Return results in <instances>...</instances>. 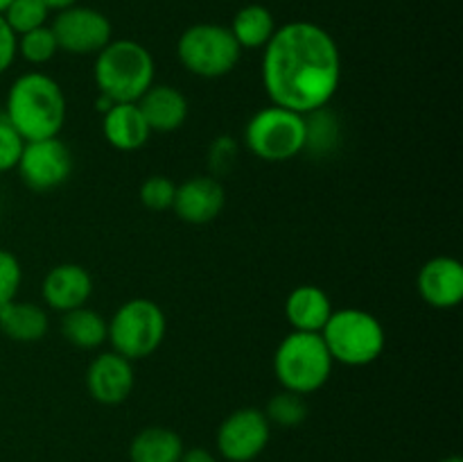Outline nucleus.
<instances>
[{"mask_svg": "<svg viewBox=\"0 0 463 462\" xmlns=\"http://www.w3.org/2000/svg\"><path fill=\"white\" fill-rule=\"evenodd\" d=\"M48 14L50 9L43 0H12L0 16L12 27L14 34L21 36L25 32L36 30V27L48 25Z\"/></svg>", "mask_w": 463, "mask_h": 462, "instance_id": "23", "label": "nucleus"}, {"mask_svg": "<svg viewBox=\"0 0 463 462\" xmlns=\"http://www.w3.org/2000/svg\"><path fill=\"white\" fill-rule=\"evenodd\" d=\"M184 453V442L172 428L149 426L143 428L129 447L131 462H179Z\"/></svg>", "mask_w": 463, "mask_h": 462, "instance_id": "20", "label": "nucleus"}, {"mask_svg": "<svg viewBox=\"0 0 463 462\" xmlns=\"http://www.w3.org/2000/svg\"><path fill=\"white\" fill-rule=\"evenodd\" d=\"M41 294H43L48 308L68 313L72 308L86 306L93 294V279L86 267L77 265V263H61L45 274L43 284H41Z\"/></svg>", "mask_w": 463, "mask_h": 462, "instance_id": "15", "label": "nucleus"}, {"mask_svg": "<svg viewBox=\"0 0 463 462\" xmlns=\"http://www.w3.org/2000/svg\"><path fill=\"white\" fill-rule=\"evenodd\" d=\"M45 5H48V9L50 12H61V9H66V7H72V5H77L80 3V0H43Z\"/></svg>", "mask_w": 463, "mask_h": 462, "instance_id": "32", "label": "nucleus"}, {"mask_svg": "<svg viewBox=\"0 0 463 462\" xmlns=\"http://www.w3.org/2000/svg\"><path fill=\"white\" fill-rule=\"evenodd\" d=\"M326 347L335 362L366 367L378 361L387 344V333L378 317L362 308H339L321 329Z\"/></svg>", "mask_w": 463, "mask_h": 462, "instance_id": "5", "label": "nucleus"}, {"mask_svg": "<svg viewBox=\"0 0 463 462\" xmlns=\"http://www.w3.org/2000/svg\"><path fill=\"white\" fill-rule=\"evenodd\" d=\"M134 385V365L116 351H104L95 356L86 370V390L102 406H118L127 401Z\"/></svg>", "mask_w": 463, "mask_h": 462, "instance_id": "12", "label": "nucleus"}, {"mask_svg": "<svg viewBox=\"0 0 463 462\" xmlns=\"http://www.w3.org/2000/svg\"><path fill=\"white\" fill-rule=\"evenodd\" d=\"M271 424L260 408H240L222 421L217 448L229 462H251L269 444Z\"/></svg>", "mask_w": 463, "mask_h": 462, "instance_id": "11", "label": "nucleus"}, {"mask_svg": "<svg viewBox=\"0 0 463 462\" xmlns=\"http://www.w3.org/2000/svg\"><path fill=\"white\" fill-rule=\"evenodd\" d=\"M333 356L321 333L292 331L280 340L274 353V374L283 390L294 394L317 392L328 383L333 374Z\"/></svg>", "mask_w": 463, "mask_h": 462, "instance_id": "4", "label": "nucleus"}, {"mask_svg": "<svg viewBox=\"0 0 463 462\" xmlns=\"http://www.w3.org/2000/svg\"><path fill=\"white\" fill-rule=\"evenodd\" d=\"M61 333L72 347L77 349H98L107 342V320L98 311L89 306L72 308L63 313Z\"/></svg>", "mask_w": 463, "mask_h": 462, "instance_id": "21", "label": "nucleus"}, {"mask_svg": "<svg viewBox=\"0 0 463 462\" xmlns=\"http://www.w3.org/2000/svg\"><path fill=\"white\" fill-rule=\"evenodd\" d=\"M226 207V190L220 179L211 175L193 177L176 186L175 208L176 217L188 225H208L215 220Z\"/></svg>", "mask_w": 463, "mask_h": 462, "instance_id": "13", "label": "nucleus"}, {"mask_svg": "<svg viewBox=\"0 0 463 462\" xmlns=\"http://www.w3.org/2000/svg\"><path fill=\"white\" fill-rule=\"evenodd\" d=\"M18 177L34 193H50L66 184L72 172V157L66 143L54 139L27 140L18 159Z\"/></svg>", "mask_w": 463, "mask_h": 462, "instance_id": "9", "label": "nucleus"}, {"mask_svg": "<svg viewBox=\"0 0 463 462\" xmlns=\"http://www.w3.org/2000/svg\"><path fill=\"white\" fill-rule=\"evenodd\" d=\"M330 315H333V302L319 285H297L285 299V317L292 331L321 333Z\"/></svg>", "mask_w": 463, "mask_h": 462, "instance_id": "18", "label": "nucleus"}, {"mask_svg": "<svg viewBox=\"0 0 463 462\" xmlns=\"http://www.w3.org/2000/svg\"><path fill=\"white\" fill-rule=\"evenodd\" d=\"M238 161V143L231 136H220L213 140L211 149H208V166H211V177L220 179L222 175H229L231 168Z\"/></svg>", "mask_w": 463, "mask_h": 462, "instance_id": "28", "label": "nucleus"}, {"mask_svg": "<svg viewBox=\"0 0 463 462\" xmlns=\"http://www.w3.org/2000/svg\"><path fill=\"white\" fill-rule=\"evenodd\" d=\"M265 417L269 424L283 426V428H294V426L303 424L307 417V403L301 394H294L283 390V392L274 394L267 403Z\"/></svg>", "mask_w": 463, "mask_h": 462, "instance_id": "24", "label": "nucleus"}, {"mask_svg": "<svg viewBox=\"0 0 463 462\" xmlns=\"http://www.w3.org/2000/svg\"><path fill=\"white\" fill-rule=\"evenodd\" d=\"M229 30L235 36L240 48L258 50L269 43L276 32V21L269 9L262 7V5H247V7L235 14Z\"/></svg>", "mask_w": 463, "mask_h": 462, "instance_id": "22", "label": "nucleus"}, {"mask_svg": "<svg viewBox=\"0 0 463 462\" xmlns=\"http://www.w3.org/2000/svg\"><path fill=\"white\" fill-rule=\"evenodd\" d=\"M9 3H12V0H0V14L9 7Z\"/></svg>", "mask_w": 463, "mask_h": 462, "instance_id": "33", "label": "nucleus"}, {"mask_svg": "<svg viewBox=\"0 0 463 462\" xmlns=\"http://www.w3.org/2000/svg\"><path fill=\"white\" fill-rule=\"evenodd\" d=\"M179 462H217V460L211 451H206V448L202 447H194V448H188V451L184 448Z\"/></svg>", "mask_w": 463, "mask_h": 462, "instance_id": "31", "label": "nucleus"}, {"mask_svg": "<svg viewBox=\"0 0 463 462\" xmlns=\"http://www.w3.org/2000/svg\"><path fill=\"white\" fill-rule=\"evenodd\" d=\"M165 331L167 320L163 308L145 297L125 302L107 322V340L113 351L131 362L152 356L163 344Z\"/></svg>", "mask_w": 463, "mask_h": 462, "instance_id": "7", "label": "nucleus"}, {"mask_svg": "<svg viewBox=\"0 0 463 462\" xmlns=\"http://www.w3.org/2000/svg\"><path fill=\"white\" fill-rule=\"evenodd\" d=\"M66 95L61 86L45 72H25L9 86L5 120L25 143L59 136L66 122Z\"/></svg>", "mask_w": 463, "mask_h": 462, "instance_id": "2", "label": "nucleus"}, {"mask_svg": "<svg viewBox=\"0 0 463 462\" xmlns=\"http://www.w3.org/2000/svg\"><path fill=\"white\" fill-rule=\"evenodd\" d=\"M16 50L25 62L34 63V66H41V63H48L50 59L59 53V43L52 27L43 25L18 36Z\"/></svg>", "mask_w": 463, "mask_h": 462, "instance_id": "25", "label": "nucleus"}, {"mask_svg": "<svg viewBox=\"0 0 463 462\" xmlns=\"http://www.w3.org/2000/svg\"><path fill=\"white\" fill-rule=\"evenodd\" d=\"M23 270L18 258L7 249H0V308L14 302L21 290Z\"/></svg>", "mask_w": 463, "mask_h": 462, "instance_id": "27", "label": "nucleus"}, {"mask_svg": "<svg viewBox=\"0 0 463 462\" xmlns=\"http://www.w3.org/2000/svg\"><path fill=\"white\" fill-rule=\"evenodd\" d=\"M242 48L226 25L197 23L184 30L176 41V57L181 66L203 80L224 77L238 66Z\"/></svg>", "mask_w": 463, "mask_h": 462, "instance_id": "8", "label": "nucleus"}, {"mask_svg": "<svg viewBox=\"0 0 463 462\" xmlns=\"http://www.w3.org/2000/svg\"><path fill=\"white\" fill-rule=\"evenodd\" d=\"M244 143L249 152L262 161H289L306 149L307 120L303 113L271 104L249 118L244 127Z\"/></svg>", "mask_w": 463, "mask_h": 462, "instance_id": "6", "label": "nucleus"}, {"mask_svg": "<svg viewBox=\"0 0 463 462\" xmlns=\"http://www.w3.org/2000/svg\"><path fill=\"white\" fill-rule=\"evenodd\" d=\"M420 299L428 306L448 311L457 308L463 299V267L452 256H434L420 267L416 279Z\"/></svg>", "mask_w": 463, "mask_h": 462, "instance_id": "14", "label": "nucleus"}, {"mask_svg": "<svg viewBox=\"0 0 463 462\" xmlns=\"http://www.w3.org/2000/svg\"><path fill=\"white\" fill-rule=\"evenodd\" d=\"M140 202H143L145 208L154 213H163L170 211L172 204H175V195H176V184L172 179L163 175H154L147 177L140 186Z\"/></svg>", "mask_w": 463, "mask_h": 462, "instance_id": "26", "label": "nucleus"}, {"mask_svg": "<svg viewBox=\"0 0 463 462\" xmlns=\"http://www.w3.org/2000/svg\"><path fill=\"white\" fill-rule=\"evenodd\" d=\"M342 82V54L328 30L310 21L276 27L262 54V84L271 104L292 111L326 109Z\"/></svg>", "mask_w": 463, "mask_h": 462, "instance_id": "1", "label": "nucleus"}, {"mask_svg": "<svg viewBox=\"0 0 463 462\" xmlns=\"http://www.w3.org/2000/svg\"><path fill=\"white\" fill-rule=\"evenodd\" d=\"M48 313L39 303L9 302L0 308V333L14 342H39L48 333Z\"/></svg>", "mask_w": 463, "mask_h": 462, "instance_id": "19", "label": "nucleus"}, {"mask_svg": "<svg viewBox=\"0 0 463 462\" xmlns=\"http://www.w3.org/2000/svg\"><path fill=\"white\" fill-rule=\"evenodd\" d=\"M441 462H461L459 456H450V457H443Z\"/></svg>", "mask_w": 463, "mask_h": 462, "instance_id": "34", "label": "nucleus"}, {"mask_svg": "<svg viewBox=\"0 0 463 462\" xmlns=\"http://www.w3.org/2000/svg\"><path fill=\"white\" fill-rule=\"evenodd\" d=\"M154 72L152 53L134 39H111L95 54V86L113 104L138 102L154 84Z\"/></svg>", "mask_w": 463, "mask_h": 462, "instance_id": "3", "label": "nucleus"}, {"mask_svg": "<svg viewBox=\"0 0 463 462\" xmlns=\"http://www.w3.org/2000/svg\"><path fill=\"white\" fill-rule=\"evenodd\" d=\"M59 50L71 54H98L111 41V21L102 12L84 5L61 9L52 25Z\"/></svg>", "mask_w": 463, "mask_h": 462, "instance_id": "10", "label": "nucleus"}, {"mask_svg": "<svg viewBox=\"0 0 463 462\" xmlns=\"http://www.w3.org/2000/svg\"><path fill=\"white\" fill-rule=\"evenodd\" d=\"M136 104L152 131L167 134V131L184 127V122L188 120V100L175 86L152 84Z\"/></svg>", "mask_w": 463, "mask_h": 462, "instance_id": "16", "label": "nucleus"}, {"mask_svg": "<svg viewBox=\"0 0 463 462\" xmlns=\"http://www.w3.org/2000/svg\"><path fill=\"white\" fill-rule=\"evenodd\" d=\"M16 43L18 36L14 34L12 27H9L7 23H5V18L0 16V75H5V72L12 68L14 59L18 57Z\"/></svg>", "mask_w": 463, "mask_h": 462, "instance_id": "30", "label": "nucleus"}, {"mask_svg": "<svg viewBox=\"0 0 463 462\" xmlns=\"http://www.w3.org/2000/svg\"><path fill=\"white\" fill-rule=\"evenodd\" d=\"M23 145L25 140L18 136V131L5 118H0V172L16 170Z\"/></svg>", "mask_w": 463, "mask_h": 462, "instance_id": "29", "label": "nucleus"}, {"mask_svg": "<svg viewBox=\"0 0 463 462\" xmlns=\"http://www.w3.org/2000/svg\"><path fill=\"white\" fill-rule=\"evenodd\" d=\"M102 134L111 148L120 149V152H136L147 143L152 130L140 113L138 104L125 102L113 104L109 111H104Z\"/></svg>", "mask_w": 463, "mask_h": 462, "instance_id": "17", "label": "nucleus"}]
</instances>
